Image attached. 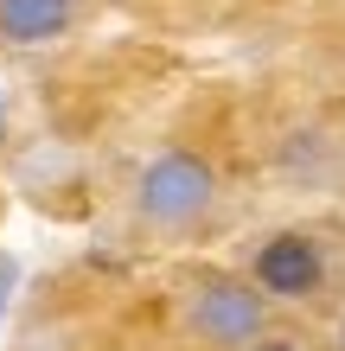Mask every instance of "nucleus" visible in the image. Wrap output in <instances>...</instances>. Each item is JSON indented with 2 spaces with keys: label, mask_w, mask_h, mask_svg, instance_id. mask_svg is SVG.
<instances>
[{
  "label": "nucleus",
  "mask_w": 345,
  "mask_h": 351,
  "mask_svg": "<svg viewBox=\"0 0 345 351\" xmlns=\"http://www.w3.org/2000/svg\"><path fill=\"white\" fill-rule=\"evenodd\" d=\"M217 211V173H211V160H198L192 147H167V154H154L147 167H141L134 179V217L147 223V230H198Z\"/></svg>",
  "instance_id": "obj_1"
},
{
  "label": "nucleus",
  "mask_w": 345,
  "mask_h": 351,
  "mask_svg": "<svg viewBox=\"0 0 345 351\" xmlns=\"http://www.w3.org/2000/svg\"><path fill=\"white\" fill-rule=\"evenodd\" d=\"M186 326L211 351H250L269 332V300L250 275H192L186 287Z\"/></svg>",
  "instance_id": "obj_2"
},
{
  "label": "nucleus",
  "mask_w": 345,
  "mask_h": 351,
  "mask_svg": "<svg viewBox=\"0 0 345 351\" xmlns=\"http://www.w3.org/2000/svg\"><path fill=\"white\" fill-rule=\"evenodd\" d=\"M250 281L262 287V300H313L326 287V250L307 237V230H269L250 250Z\"/></svg>",
  "instance_id": "obj_3"
},
{
  "label": "nucleus",
  "mask_w": 345,
  "mask_h": 351,
  "mask_svg": "<svg viewBox=\"0 0 345 351\" xmlns=\"http://www.w3.org/2000/svg\"><path fill=\"white\" fill-rule=\"evenodd\" d=\"M84 19V0H0V45L7 51H38L71 38Z\"/></svg>",
  "instance_id": "obj_4"
},
{
  "label": "nucleus",
  "mask_w": 345,
  "mask_h": 351,
  "mask_svg": "<svg viewBox=\"0 0 345 351\" xmlns=\"http://www.w3.org/2000/svg\"><path fill=\"white\" fill-rule=\"evenodd\" d=\"M250 351H307V345H300V339H275V332H262Z\"/></svg>",
  "instance_id": "obj_5"
},
{
  "label": "nucleus",
  "mask_w": 345,
  "mask_h": 351,
  "mask_svg": "<svg viewBox=\"0 0 345 351\" xmlns=\"http://www.w3.org/2000/svg\"><path fill=\"white\" fill-rule=\"evenodd\" d=\"M0 128H7V90H0Z\"/></svg>",
  "instance_id": "obj_6"
}]
</instances>
